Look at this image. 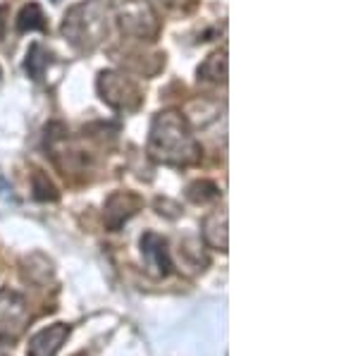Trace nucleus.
I'll use <instances>...</instances> for the list:
<instances>
[{
	"label": "nucleus",
	"mask_w": 358,
	"mask_h": 356,
	"mask_svg": "<svg viewBox=\"0 0 358 356\" xmlns=\"http://www.w3.org/2000/svg\"><path fill=\"white\" fill-rule=\"evenodd\" d=\"M136 208H138V199L134 197V194H124V192L113 194V197L108 199V204H106L108 227L117 229L124 220H129V218L136 213Z\"/></svg>",
	"instance_id": "7"
},
{
	"label": "nucleus",
	"mask_w": 358,
	"mask_h": 356,
	"mask_svg": "<svg viewBox=\"0 0 358 356\" xmlns=\"http://www.w3.org/2000/svg\"><path fill=\"white\" fill-rule=\"evenodd\" d=\"M98 91H101V99L115 111H136L143 101L136 82L120 72H103L98 79Z\"/></svg>",
	"instance_id": "3"
},
{
	"label": "nucleus",
	"mask_w": 358,
	"mask_h": 356,
	"mask_svg": "<svg viewBox=\"0 0 358 356\" xmlns=\"http://www.w3.org/2000/svg\"><path fill=\"white\" fill-rule=\"evenodd\" d=\"M199 79L208 84H222L227 79V53L215 50L213 55H208L203 65L199 67Z\"/></svg>",
	"instance_id": "9"
},
{
	"label": "nucleus",
	"mask_w": 358,
	"mask_h": 356,
	"mask_svg": "<svg viewBox=\"0 0 358 356\" xmlns=\"http://www.w3.org/2000/svg\"><path fill=\"white\" fill-rule=\"evenodd\" d=\"M17 27L20 31H43L45 29V17H43V10L38 8L36 3L27 5L24 10L20 13V20H17Z\"/></svg>",
	"instance_id": "11"
},
{
	"label": "nucleus",
	"mask_w": 358,
	"mask_h": 356,
	"mask_svg": "<svg viewBox=\"0 0 358 356\" xmlns=\"http://www.w3.org/2000/svg\"><path fill=\"white\" fill-rule=\"evenodd\" d=\"M67 335H69V325L65 323H55L50 328L36 332L31 337V342H29L27 356H55L60 352L62 342L67 340Z\"/></svg>",
	"instance_id": "6"
},
{
	"label": "nucleus",
	"mask_w": 358,
	"mask_h": 356,
	"mask_svg": "<svg viewBox=\"0 0 358 356\" xmlns=\"http://www.w3.org/2000/svg\"><path fill=\"white\" fill-rule=\"evenodd\" d=\"M117 22L124 34L136 38H153L158 34V17L151 10V5L143 3V0L124 3L117 15Z\"/></svg>",
	"instance_id": "5"
},
{
	"label": "nucleus",
	"mask_w": 358,
	"mask_h": 356,
	"mask_svg": "<svg viewBox=\"0 0 358 356\" xmlns=\"http://www.w3.org/2000/svg\"><path fill=\"white\" fill-rule=\"evenodd\" d=\"M141 249L153 268H160V273H167L170 261H167V244L163 237H158L155 232H146L141 239Z\"/></svg>",
	"instance_id": "8"
},
{
	"label": "nucleus",
	"mask_w": 358,
	"mask_h": 356,
	"mask_svg": "<svg viewBox=\"0 0 358 356\" xmlns=\"http://www.w3.org/2000/svg\"><path fill=\"white\" fill-rule=\"evenodd\" d=\"M148 153L165 165H192L199 160V143L189 127L187 118L177 111H165L155 115L151 136H148Z\"/></svg>",
	"instance_id": "1"
},
{
	"label": "nucleus",
	"mask_w": 358,
	"mask_h": 356,
	"mask_svg": "<svg viewBox=\"0 0 358 356\" xmlns=\"http://www.w3.org/2000/svg\"><path fill=\"white\" fill-rule=\"evenodd\" d=\"M108 15L101 0H84L65 15L62 34L77 50H94L108 34Z\"/></svg>",
	"instance_id": "2"
},
{
	"label": "nucleus",
	"mask_w": 358,
	"mask_h": 356,
	"mask_svg": "<svg viewBox=\"0 0 358 356\" xmlns=\"http://www.w3.org/2000/svg\"><path fill=\"white\" fill-rule=\"evenodd\" d=\"M34 192H36V199H57L55 187L50 185L48 177L41 175V172L34 175Z\"/></svg>",
	"instance_id": "13"
},
{
	"label": "nucleus",
	"mask_w": 358,
	"mask_h": 356,
	"mask_svg": "<svg viewBox=\"0 0 358 356\" xmlns=\"http://www.w3.org/2000/svg\"><path fill=\"white\" fill-rule=\"evenodd\" d=\"M29 323V308L22 294L0 290V342H15Z\"/></svg>",
	"instance_id": "4"
},
{
	"label": "nucleus",
	"mask_w": 358,
	"mask_h": 356,
	"mask_svg": "<svg viewBox=\"0 0 358 356\" xmlns=\"http://www.w3.org/2000/svg\"><path fill=\"white\" fill-rule=\"evenodd\" d=\"M203 237L206 242L215 249H227V215L210 213L203 220Z\"/></svg>",
	"instance_id": "10"
},
{
	"label": "nucleus",
	"mask_w": 358,
	"mask_h": 356,
	"mask_svg": "<svg viewBox=\"0 0 358 356\" xmlns=\"http://www.w3.org/2000/svg\"><path fill=\"white\" fill-rule=\"evenodd\" d=\"M45 65H48V53H45V48H43L41 43H34L31 50H29V55H27V65H24L27 72H29V77L41 79Z\"/></svg>",
	"instance_id": "12"
},
{
	"label": "nucleus",
	"mask_w": 358,
	"mask_h": 356,
	"mask_svg": "<svg viewBox=\"0 0 358 356\" xmlns=\"http://www.w3.org/2000/svg\"><path fill=\"white\" fill-rule=\"evenodd\" d=\"M5 13H8V10L0 8V38H3V34H5V27H8V22H5Z\"/></svg>",
	"instance_id": "14"
}]
</instances>
